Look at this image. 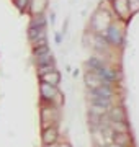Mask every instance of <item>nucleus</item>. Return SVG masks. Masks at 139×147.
<instances>
[{
	"mask_svg": "<svg viewBox=\"0 0 139 147\" xmlns=\"http://www.w3.org/2000/svg\"><path fill=\"white\" fill-rule=\"evenodd\" d=\"M41 95H43L44 100L51 101L56 96V88H54L53 85H48V84H43L41 85Z\"/></svg>",
	"mask_w": 139,
	"mask_h": 147,
	"instance_id": "6",
	"label": "nucleus"
},
{
	"mask_svg": "<svg viewBox=\"0 0 139 147\" xmlns=\"http://www.w3.org/2000/svg\"><path fill=\"white\" fill-rule=\"evenodd\" d=\"M113 5H115V10L121 18H128L129 15V3L128 0H113Z\"/></svg>",
	"mask_w": 139,
	"mask_h": 147,
	"instance_id": "1",
	"label": "nucleus"
},
{
	"mask_svg": "<svg viewBox=\"0 0 139 147\" xmlns=\"http://www.w3.org/2000/svg\"><path fill=\"white\" fill-rule=\"evenodd\" d=\"M90 98H92V105L105 106V108H108L110 103H111V98H103V96H95V95H90Z\"/></svg>",
	"mask_w": 139,
	"mask_h": 147,
	"instance_id": "9",
	"label": "nucleus"
},
{
	"mask_svg": "<svg viewBox=\"0 0 139 147\" xmlns=\"http://www.w3.org/2000/svg\"><path fill=\"white\" fill-rule=\"evenodd\" d=\"M113 132H128V127L124 126V123H111Z\"/></svg>",
	"mask_w": 139,
	"mask_h": 147,
	"instance_id": "12",
	"label": "nucleus"
},
{
	"mask_svg": "<svg viewBox=\"0 0 139 147\" xmlns=\"http://www.w3.org/2000/svg\"><path fill=\"white\" fill-rule=\"evenodd\" d=\"M61 147H70V146H67V144H65V146H61Z\"/></svg>",
	"mask_w": 139,
	"mask_h": 147,
	"instance_id": "17",
	"label": "nucleus"
},
{
	"mask_svg": "<svg viewBox=\"0 0 139 147\" xmlns=\"http://www.w3.org/2000/svg\"><path fill=\"white\" fill-rule=\"evenodd\" d=\"M90 115H93V116H100V118H102V116H105L107 115V110L108 108H105V106H98V105H92L90 106Z\"/></svg>",
	"mask_w": 139,
	"mask_h": 147,
	"instance_id": "11",
	"label": "nucleus"
},
{
	"mask_svg": "<svg viewBox=\"0 0 139 147\" xmlns=\"http://www.w3.org/2000/svg\"><path fill=\"white\" fill-rule=\"evenodd\" d=\"M48 72H53V62L39 67V74H41V75H44V74H48Z\"/></svg>",
	"mask_w": 139,
	"mask_h": 147,
	"instance_id": "13",
	"label": "nucleus"
},
{
	"mask_svg": "<svg viewBox=\"0 0 139 147\" xmlns=\"http://www.w3.org/2000/svg\"><path fill=\"white\" fill-rule=\"evenodd\" d=\"M36 62L38 65L41 67V65H46V64H51L53 61H51V53H44V54H39V56H36Z\"/></svg>",
	"mask_w": 139,
	"mask_h": 147,
	"instance_id": "10",
	"label": "nucleus"
},
{
	"mask_svg": "<svg viewBox=\"0 0 139 147\" xmlns=\"http://www.w3.org/2000/svg\"><path fill=\"white\" fill-rule=\"evenodd\" d=\"M129 7H133V11L139 10V0H128Z\"/></svg>",
	"mask_w": 139,
	"mask_h": 147,
	"instance_id": "14",
	"label": "nucleus"
},
{
	"mask_svg": "<svg viewBox=\"0 0 139 147\" xmlns=\"http://www.w3.org/2000/svg\"><path fill=\"white\" fill-rule=\"evenodd\" d=\"M110 147H119V146H116V144H113V146H110Z\"/></svg>",
	"mask_w": 139,
	"mask_h": 147,
	"instance_id": "16",
	"label": "nucleus"
},
{
	"mask_svg": "<svg viewBox=\"0 0 139 147\" xmlns=\"http://www.w3.org/2000/svg\"><path fill=\"white\" fill-rule=\"evenodd\" d=\"M113 141H115V144H116V146L126 147V146H129L131 137L128 136V132H113Z\"/></svg>",
	"mask_w": 139,
	"mask_h": 147,
	"instance_id": "4",
	"label": "nucleus"
},
{
	"mask_svg": "<svg viewBox=\"0 0 139 147\" xmlns=\"http://www.w3.org/2000/svg\"><path fill=\"white\" fill-rule=\"evenodd\" d=\"M46 147H57L56 144H49V146H46Z\"/></svg>",
	"mask_w": 139,
	"mask_h": 147,
	"instance_id": "15",
	"label": "nucleus"
},
{
	"mask_svg": "<svg viewBox=\"0 0 139 147\" xmlns=\"http://www.w3.org/2000/svg\"><path fill=\"white\" fill-rule=\"evenodd\" d=\"M85 82L88 84V87H92V90L98 88V87H103L105 84H110V82H105V80H102L95 72L87 74V75H85Z\"/></svg>",
	"mask_w": 139,
	"mask_h": 147,
	"instance_id": "2",
	"label": "nucleus"
},
{
	"mask_svg": "<svg viewBox=\"0 0 139 147\" xmlns=\"http://www.w3.org/2000/svg\"><path fill=\"white\" fill-rule=\"evenodd\" d=\"M43 82L48 85H53V87H56V85L61 82V75H59V72H56V70H53V72H48L43 75Z\"/></svg>",
	"mask_w": 139,
	"mask_h": 147,
	"instance_id": "5",
	"label": "nucleus"
},
{
	"mask_svg": "<svg viewBox=\"0 0 139 147\" xmlns=\"http://www.w3.org/2000/svg\"><path fill=\"white\" fill-rule=\"evenodd\" d=\"M108 39H110L113 44H121L123 36H121L119 30H116L115 26H110V28H108Z\"/></svg>",
	"mask_w": 139,
	"mask_h": 147,
	"instance_id": "7",
	"label": "nucleus"
},
{
	"mask_svg": "<svg viewBox=\"0 0 139 147\" xmlns=\"http://www.w3.org/2000/svg\"><path fill=\"white\" fill-rule=\"evenodd\" d=\"M110 119H111V123H124L123 108H113V110L110 111Z\"/></svg>",
	"mask_w": 139,
	"mask_h": 147,
	"instance_id": "8",
	"label": "nucleus"
},
{
	"mask_svg": "<svg viewBox=\"0 0 139 147\" xmlns=\"http://www.w3.org/2000/svg\"><path fill=\"white\" fill-rule=\"evenodd\" d=\"M57 141V129L56 127H46L43 132V142L44 146H49V144H56Z\"/></svg>",
	"mask_w": 139,
	"mask_h": 147,
	"instance_id": "3",
	"label": "nucleus"
}]
</instances>
